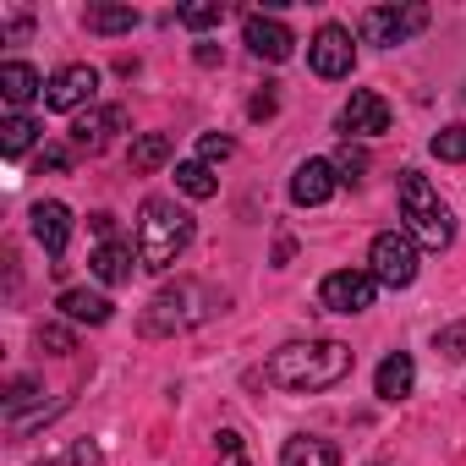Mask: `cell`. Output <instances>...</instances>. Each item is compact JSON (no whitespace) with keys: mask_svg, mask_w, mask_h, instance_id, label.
<instances>
[{"mask_svg":"<svg viewBox=\"0 0 466 466\" xmlns=\"http://www.w3.org/2000/svg\"><path fill=\"white\" fill-rule=\"evenodd\" d=\"M269 384L291 390V395H313V390H335L351 373V346L340 340H291L269 357Z\"/></svg>","mask_w":466,"mask_h":466,"instance_id":"6da1fadb","label":"cell"},{"mask_svg":"<svg viewBox=\"0 0 466 466\" xmlns=\"http://www.w3.org/2000/svg\"><path fill=\"white\" fill-rule=\"evenodd\" d=\"M214 308H225V297H219L214 286H203V280H176V286H165V291L143 308L137 329H143L148 340H165V335L198 329L203 319H214Z\"/></svg>","mask_w":466,"mask_h":466,"instance_id":"7a4b0ae2","label":"cell"},{"mask_svg":"<svg viewBox=\"0 0 466 466\" xmlns=\"http://www.w3.org/2000/svg\"><path fill=\"white\" fill-rule=\"evenodd\" d=\"M192 242V214L170 198H148L137 214V264L143 269H176V258Z\"/></svg>","mask_w":466,"mask_h":466,"instance_id":"3957f363","label":"cell"},{"mask_svg":"<svg viewBox=\"0 0 466 466\" xmlns=\"http://www.w3.org/2000/svg\"><path fill=\"white\" fill-rule=\"evenodd\" d=\"M400 219H406L417 248L439 253V248L455 242V214H450V203L439 198V187L422 170H400Z\"/></svg>","mask_w":466,"mask_h":466,"instance_id":"277c9868","label":"cell"},{"mask_svg":"<svg viewBox=\"0 0 466 466\" xmlns=\"http://www.w3.org/2000/svg\"><path fill=\"white\" fill-rule=\"evenodd\" d=\"M417 242H411V230H379L373 237V248H368V275L379 280V286H390V291H400V286H411L417 280Z\"/></svg>","mask_w":466,"mask_h":466,"instance_id":"5b68a950","label":"cell"},{"mask_svg":"<svg viewBox=\"0 0 466 466\" xmlns=\"http://www.w3.org/2000/svg\"><path fill=\"white\" fill-rule=\"evenodd\" d=\"M422 28H428V6H373V12L362 17V39H368V45H384V50L417 39Z\"/></svg>","mask_w":466,"mask_h":466,"instance_id":"8992f818","label":"cell"},{"mask_svg":"<svg viewBox=\"0 0 466 466\" xmlns=\"http://www.w3.org/2000/svg\"><path fill=\"white\" fill-rule=\"evenodd\" d=\"M308 66L319 72V77H351V66H357V45H351V28H340V23H324L313 39H308Z\"/></svg>","mask_w":466,"mask_h":466,"instance_id":"52a82bcc","label":"cell"},{"mask_svg":"<svg viewBox=\"0 0 466 466\" xmlns=\"http://www.w3.org/2000/svg\"><path fill=\"white\" fill-rule=\"evenodd\" d=\"M373 297H379V280H373L368 269H335V275H324V286H319V302H324L329 313H368Z\"/></svg>","mask_w":466,"mask_h":466,"instance_id":"ba28073f","label":"cell"},{"mask_svg":"<svg viewBox=\"0 0 466 466\" xmlns=\"http://www.w3.org/2000/svg\"><path fill=\"white\" fill-rule=\"evenodd\" d=\"M94 94H99V72L83 66V61H72V66H61V72L50 77L45 105H50V110H72V116H83V110L94 105Z\"/></svg>","mask_w":466,"mask_h":466,"instance_id":"9c48e42d","label":"cell"},{"mask_svg":"<svg viewBox=\"0 0 466 466\" xmlns=\"http://www.w3.org/2000/svg\"><path fill=\"white\" fill-rule=\"evenodd\" d=\"M116 132H127V110L121 105H88L83 116H72V148H83V154L110 148Z\"/></svg>","mask_w":466,"mask_h":466,"instance_id":"30bf717a","label":"cell"},{"mask_svg":"<svg viewBox=\"0 0 466 466\" xmlns=\"http://www.w3.org/2000/svg\"><path fill=\"white\" fill-rule=\"evenodd\" d=\"M340 132H346V137H379V132H390V105H384L373 88H357V94L340 105Z\"/></svg>","mask_w":466,"mask_h":466,"instance_id":"8fae6325","label":"cell"},{"mask_svg":"<svg viewBox=\"0 0 466 466\" xmlns=\"http://www.w3.org/2000/svg\"><path fill=\"white\" fill-rule=\"evenodd\" d=\"M335 187H340L335 159H302V165H297V176H291V203L319 208V203H329V198H335Z\"/></svg>","mask_w":466,"mask_h":466,"instance_id":"7c38bea8","label":"cell"},{"mask_svg":"<svg viewBox=\"0 0 466 466\" xmlns=\"http://www.w3.org/2000/svg\"><path fill=\"white\" fill-rule=\"evenodd\" d=\"M28 225H34V242H39L50 258H61V253H66V237H72V208H66V203H56V198L34 203Z\"/></svg>","mask_w":466,"mask_h":466,"instance_id":"4fadbf2b","label":"cell"},{"mask_svg":"<svg viewBox=\"0 0 466 466\" xmlns=\"http://www.w3.org/2000/svg\"><path fill=\"white\" fill-rule=\"evenodd\" d=\"M242 39H248V50H253L258 61H291V50H297V34H291L280 17H248Z\"/></svg>","mask_w":466,"mask_h":466,"instance_id":"5bb4252c","label":"cell"},{"mask_svg":"<svg viewBox=\"0 0 466 466\" xmlns=\"http://www.w3.org/2000/svg\"><path fill=\"white\" fill-rule=\"evenodd\" d=\"M45 88H50V83H45L28 61H6V66H0V99H6L17 116H23V105H34Z\"/></svg>","mask_w":466,"mask_h":466,"instance_id":"9a60e30c","label":"cell"},{"mask_svg":"<svg viewBox=\"0 0 466 466\" xmlns=\"http://www.w3.org/2000/svg\"><path fill=\"white\" fill-rule=\"evenodd\" d=\"M411 384H417V368H411V357H406V351L384 357V362H379V373H373V395H379V400H390V406H395V400H406V395H411Z\"/></svg>","mask_w":466,"mask_h":466,"instance_id":"2e32d148","label":"cell"},{"mask_svg":"<svg viewBox=\"0 0 466 466\" xmlns=\"http://www.w3.org/2000/svg\"><path fill=\"white\" fill-rule=\"evenodd\" d=\"M72 324H110V297H99V291H88V286H72V291H61V302H56Z\"/></svg>","mask_w":466,"mask_h":466,"instance_id":"e0dca14e","label":"cell"},{"mask_svg":"<svg viewBox=\"0 0 466 466\" xmlns=\"http://www.w3.org/2000/svg\"><path fill=\"white\" fill-rule=\"evenodd\" d=\"M280 466H340V450H335L329 439L297 433V439H286V450H280Z\"/></svg>","mask_w":466,"mask_h":466,"instance_id":"ac0fdd59","label":"cell"},{"mask_svg":"<svg viewBox=\"0 0 466 466\" xmlns=\"http://www.w3.org/2000/svg\"><path fill=\"white\" fill-rule=\"evenodd\" d=\"M132 248H121V242H99V253L88 258V269H94V280H105V286H121V280H132Z\"/></svg>","mask_w":466,"mask_h":466,"instance_id":"d6986e66","label":"cell"},{"mask_svg":"<svg viewBox=\"0 0 466 466\" xmlns=\"http://www.w3.org/2000/svg\"><path fill=\"white\" fill-rule=\"evenodd\" d=\"M83 23H88V34H99V39H116V34H132V28H137V12H132V6H88Z\"/></svg>","mask_w":466,"mask_h":466,"instance_id":"ffe728a7","label":"cell"},{"mask_svg":"<svg viewBox=\"0 0 466 466\" xmlns=\"http://www.w3.org/2000/svg\"><path fill=\"white\" fill-rule=\"evenodd\" d=\"M34 137H39V121L34 116H6V121H0V154H6V159L28 154Z\"/></svg>","mask_w":466,"mask_h":466,"instance_id":"44dd1931","label":"cell"},{"mask_svg":"<svg viewBox=\"0 0 466 466\" xmlns=\"http://www.w3.org/2000/svg\"><path fill=\"white\" fill-rule=\"evenodd\" d=\"M165 159H170V137H165V132H143V137L132 143V170H137V176L159 170Z\"/></svg>","mask_w":466,"mask_h":466,"instance_id":"7402d4cb","label":"cell"},{"mask_svg":"<svg viewBox=\"0 0 466 466\" xmlns=\"http://www.w3.org/2000/svg\"><path fill=\"white\" fill-rule=\"evenodd\" d=\"M176 187H181L187 198H214V192H219V181H214V170H208L203 159H187V165H176Z\"/></svg>","mask_w":466,"mask_h":466,"instance_id":"603a6c76","label":"cell"},{"mask_svg":"<svg viewBox=\"0 0 466 466\" xmlns=\"http://www.w3.org/2000/svg\"><path fill=\"white\" fill-rule=\"evenodd\" d=\"M39 466H105V455H99L94 439H72L61 455H50V461H39Z\"/></svg>","mask_w":466,"mask_h":466,"instance_id":"cb8c5ba5","label":"cell"},{"mask_svg":"<svg viewBox=\"0 0 466 466\" xmlns=\"http://www.w3.org/2000/svg\"><path fill=\"white\" fill-rule=\"evenodd\" d=\"M335 176H340V187H357V181H362V176H368V154H362V148H351V143H346V148H340V154H335Z\"/></svg>","mask_w":466,"mask_h":466,"instance_id":"d4e9b609","label":"cell"},{"mask_svg":"<svg viewBox=\"0 0 466 466\" xmlns=\"http://www.w3.org/2000/svg\"><path fill=\"white\" fill-rule=\"evenodd\" d=\"M39 351H50V357H72V351H77V335H72L66 324H39Z\"/></svg>","mask_w":466,"mask_h":466,"instance_id":"484cf974","label":"cell"},{"mask_svg":"<svg viewBox=\"0 0 466 466\" xmlns=\"http://www.w3.org/2000/svg\"><path fill=\"white\" fill-rule=\"evenodd\" d=\"M433 154L450 159V165H466V127H444V132H433Z\"/></svg>","mask_w":466,"mask_h":466,"instance_id":"4316f807","label":"cell"},{"mask_svg":"<svg viewBox=\"0 0 466 466\" xmlns=\"http://www.w3.org/2000/svg\"><path fill=\"white\" fill-rule=\"evenodd\" d=\"M219 17H225L219 0H208V6H181V12H176L181 28H219Z\"/></svg>","mask_w":466,"mask_h":466,"instance_id":"83f0119b","label":"cell"},{"mask_svg":"<svg viewBox=\"0 0 466 466\" xmlns=\"http://www.w3.org/2000/svg\"><path fill=\"white\" fill-rule=\"evenodd\" d=\"M214 444H219V466H248V450H242V433L237 428H219Z\"/></svg>","mask_w":466,"mask_h":466,"instance_id":"f1b7e54d","label":"cell"},{"mask_svg":"<svg viewBox=\"0 0 466 466\" xmlns=\"http://www.w3.org/2000/svg\"><path fill=\"white\" fill-rule=\"evenodd\" d=\"M433 351H444L450 362H461V357H466V324H450V329H439V335H433Z\"/></svg>","mask_w":466,"mask_h":466,"instance_id":"f546056e","label":"cell"},{"mask_svg":"<svg viewBox=\"0 0 466 466\" xmlns=\"http://www.w3.org/2000/svg\"><path fill=\"white\" fill-rule=\"evenodd\" d=\"M230 148H237V143H230V137H219V132H203V137H198V159H203V165H219V159H230Z\"/></svg>","mask_w":466,"mask_h":466,"instance_id":"4dcf8cb0","label":"cell"},{"mask_svg":"<svg viewBox=\"0 0 466 466\" xmlns=\"http://www.w3.org/2000/svg\"><path fill=\"white\" fill-rule=\"evenodd\" d=\"M28 400H39V384H34V379H17V384L6 390V406L17 411V406H28Z\"/></svg>","mask_w":466,"mask_h":466,"instance_id":"1f68e13d","label":"cell"},{"mask_svg":"<svg viewBox=\"0 0 466 466\" xmlns=\"http://www.w3.org/2000/svg\"><path fill=\"white\" fill-rule=\"evenodd\" d=\"M45 170H66V148H45V154H39V176H45Z\"/></svg>","mask_w":466,"mask_h":466,"instance_id":"d6a6232c","label":"cell"},{"mask_svg":"<svg viewBox=\"0 0 466 466\" xmlns=\"http://www.w3.org/2000/svg\"><path fill=\"white\" fill-rule=\"evenodd\" d=\"M248 116H253V121H264V116H275V94H258V99L248 105Z\"/></svg>","mask_w":466,"mask_h":466,"instance_id":"836d02e7","label":"cell"},{"mask_svg":"<svg viewBox=\"0 0 466 466\" xmlns=\"http://www.w3.org/2000/svg\"><path fill=\"white\" fill-rule=\"evenodd\" d=\"M373 466H395V461H373Z\"/></svg>","mask_w":466,"mask_h":466,"instance_id":"e575fe53","label":"cell"}]
</instances>
